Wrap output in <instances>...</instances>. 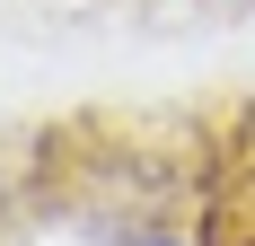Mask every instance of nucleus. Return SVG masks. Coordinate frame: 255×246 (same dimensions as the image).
<instances>
[{
  "label": "nucleus",
  "mask_w": 255,
  "mask_h": 246,
  "mask_svg": "<svg viewBox=\"0 0 255 246\" xmlns=\"http://www.w3.org/2000/svg\"><path fill=\"white\" fill-rule=\"evenodd\" d=\"M26 220H35V202H26V132H18V141H0V246H18Z\"/></svg>",
  "instance_id": "nucleus-2"
},
{
  "label": "nucleus",
  "mask_w": 255,
  "mask_h": 246,
  "mask_svg": "<svg viewBox=\"0 0 255 246\" xmlns=\"http://www.w3.org/2000/svg\"><path fill=\"white\" fill-rule=\"evenodd\" d=\"M220 176V106L62 115L26 132V202L79 246H203Z\"/></svg>",
  "instance_id": "nucleus-1"
}]
</instances>
